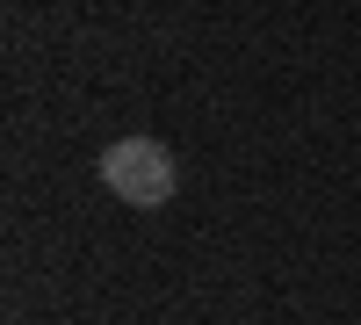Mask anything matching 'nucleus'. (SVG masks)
I'll return each instance as SVG.
<instances>
[{"mask_svg": "<svg viewBox=\"0 0 361 325\" xmlns=\"http://www.w3.org/2000/svg\"><path fill=\"white\" fill-rule=\"evenodd\" d=\"M94 166H102V188L116 202H130V210H166L180 188V159L159 137H116V145H102Z\"/></svg>", "mask_w": 361, "mask_h": 325, "instance_id": "obj_1", "label": "nucleus"}]
</instances>
